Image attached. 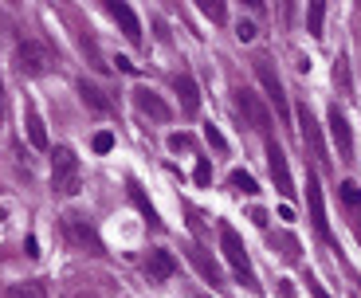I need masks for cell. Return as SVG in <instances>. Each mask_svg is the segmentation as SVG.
Segmentation results:
<instances>
[{
    "instance_id": "6da1fadb",
    "label": "cell",
    "mask_w": 361,
    "mask_h": 298,
    "mask_svg": "<svg viewBox=\"0 0 361 298\" xmlns=\"http://www.w3.org/2000/svg\"><path fill=\"white\" fill-rule=\"evenodd\" d=\"M82 189V165L75 157V149L59 145L51 154V192L55 197H75Z\"/></svg>"
},
{
    "instance_id": "7a4b0ae2",
    "label": "cell",
    "mask_w": 361,
    "mask_h": 298,
    "mask_svg": "<svg viewBox=\"0 0 361 298\" xmlns=\"http://www.w3.org/2000/svg\"><path fill=\"white\" fill-rule=\"evenodd\" d=\"M220 247H224V259L235 271V279L244 283L247 290H259L255 271H252V259H247V247H244V240H240V232H235L232 224H220Z\"/></svg>"
},
{
    "instance_id": "3957f363",
    "label": "cell",
    "mask_w": 361,
    "mask_h": 298,
    "mask_svg": "<svg viewBox=\"0 0 361 298\" xmlns=\"http://www.w3.org/2000/svg\"><path fill=\"white\" fill-rule=\"evenodd\" d=\"M51 63H55V55L39 39H20L16 44V71L20 75H47Z\"/></svg>"
},
{
    "instance_id": "277c9868",
    "label": "cell",
    "mask_w": 361,
    "mask_h": 298,
    "mask_svg": "<svg viewBox=\"0 0 361 298\" xmlns=\"http://www.w3.org/2000/svg\"><path fill=\"white\" fill-rule=\"evenodd\" d=\"M252 67H255V79H259V82H263V91H267L271 106L279 110V118H290L287 94H283V79H279V71L271 67V59H267V55H255V59H252Z\"/></svg>"
},
{
    "instance_id": "5b68a950",
    "label": "cell",
    "mask_w": 361,
    "mask_h": 298,
    "mask_svg": "<svg viewBox=\"0 0 361 298\" xmlns=\"http://www.w3.org/2000/svg\"><path fill=\"white\" fill-rule=\"evenodd\" d=\"M63 235H67V244L75 247V252H82V255H102V240H99V232L87 224L82 216H63Z\"/></svg>"
},
{
    "instance_id": "8992f818",
    "label": "cell",
    "mask_w": 361,
    "mask_h": 298,
    "mask_svg": "<svg viewBox=\"0 0 361 298\" xmlns=\"http://www.w3.org/2000/svg\"><path fill=\"white\" fill-rule=\"evenodd\" d=\"M326 122H330V137H334L338 157H342V161H353V130H350V122H345V114L338 106H330L326 110Z\"/></svg>"
},
{
    "instance_id": "52a82bcc",
    "label": "cell",
    "mask_w": 361,
    "mask_h": 298,
    "mask_svg": "<svg viewBox=\"0 0 361 298\" xmlns=\"http://www.w3.org/2000/svg\"><path fill=\"white\" fill-rule=\"evenodd\" d=\"M298 126H302V142H307L310 157H314L318 165H326V161H330V157H326V142H322V130H318L314 114H310V110H307V102L298 106Z\"/></svg>"
},
{
    "instance_id": "ba28073f",
    "label": "cell",
    "mask_w": 361,
    "mask_h": 298,
    "mask_svg": "<svg viewBox=\"0 0 361 298\" xmlns=\"http://www.w3.org/2000/svg\"><path fill=\"white\" fill-rule=\"evenodd\" d=\"M267 169H271V181L283 197H295V185H290V165H287V154H283L279 145L267 137Z\"/></svg>"
},
{
    "instance_id": "9c48e42d",
    "label": "cell",
    "mask_w": 361,
    "mask_h": 298,
    "mask_svg": "<svg viewBox=\"0 0 361 298\" xmlns=\"http://www.w3.org/2000/svg\"><path fill=\"white\" fill-rule=\"evenodd\" d=\"M235 106L244 110L247 122H252V126L259 130V134H267V130H271V114H267V106H263V102L255 99L252 91H247V87H235Z\"/></svg>"
},
{
    "instance_id": "30bf717a",
    "label": "cell",
    "mask_w": 361,
    "mask_h": 298,
    "mask_svg": "<svg viewBox=\"0 0 361 298\" xmlns=\"http://www.w3.org/2000/svg\"><path fill=\"white\" fill-rule=\"evenodd\" d=\"M307 204H310V224L322 240H330V224H326V204H322V189H318V177L307 173Z\"/></svg>"
},
{
    "instance_id": "8fae6325",
    "label": "cell",
    "mask_w": 361,
    "mask_h": 298,
    "mask_svg": "<svg viewBox=\"0 0 361 298\" xmlns=\"http://www.w3.org/2000/svg\"><path fill=\"white\" fill-rule=\"evenodd\" d=\"M134 106H137V114L154 118V122H169V118H173V106L157 99L149 87H137V91H134Z\"/></svg>"
},
{
    "instance_id": "7c38bea8",
    "label": "cell",
    "mask_w": 361,
    "mask_h": 298,
    "mask_svg": "<svg viewBox=\"0 0 361 298\" xmlns=\"http://www.w3.org/2000/svg\"><path fill=\"white\" fill-rule=\"evenodd\" d=\"M106 12L118 20V27L126 32L130 44H142V24H137V16H134V8H130V4H122V0H106Z\"/></svg>"
},
{
    "instance_id": "4fadbf2b",
    "label": "cell",
    "mask_w": 361,
    "mask_h": 298,
    "mask_svg": "<svg viewBox=\"0 0 361 298\" xmlns=\"http://www.w3.org/2000/svg\"><path fill=\"white\" fill-rule=\"evenodd\" d=\"M173 271H177V259H173L165 247H154L149 259H145V279H149V283H165V279H173Z\"/></svg>"
},
{
    "instance_id": "5bb4252c",
    "label": "cell",
    "mask_w": 361,
    "mask_h": 298,
    "mask_svg": "<svg viewBox=\"0 0 361 298\" xmlns=\"http://www.w3.org/2000/svg\"><path fill=\"white\" fill-rule=\"evenodd\" d=\"M24 130H27L32 149H47V126H44V118H39V110H36V102H32V99L24 102Z\"/></svg>"
},
{
    "instance_id": "9a60e30c",
    "label": "cell",
    "mask_w": 361,
    "mask_h": 298,
    "mask_svg": "<svg viewBox=\"0 0 361 298\" xmlns=\"http://www.w3.org/2000/svg\"><path fill=\"white\" fill-rule=\"evenodd\" d=\"M79 99L87 102V106L94 110V114H114V99H110V94L102 91V87H94V82H87V79L79 82Z\"/></svg>"
},
{
    "instance_id": "2e32d148",
    "label": "cell",
    "mask_w": 361,
    "mask_h": 298,
    "mask_svg": "<svg viewBox=\"0 0 361 298\" xmlns=\"http://www.w3.org/2000/svg\"><path fill=\"white\" fill-rule=\"evenodd\" d=\"M173 91L180 94V110L189 118L200 110V91H197V82H192V75H177V79H173Z\"/></svg>"
},
{
    "instance_id": "e0dca14e",
    "label": "cell",
    "mask_w": 361,
    "mask_h": 298,
    "mask_svg": "<svg viewBox=\"0 0 361 298\" xmlns=\"http://www.w3.org/2000/svg\"><path fill=\"white\" fill-rule=\"evenodd\" d=\"M338 197H342L345 212H350L353 228H357V235H361V189L353 181H342V185H338Z\"/></svg>"
},
{
    "instance_id": "ac0fdd59",
    "label": "cell",
    "mask_w": 361,
    "mask_h": 298,
    "mask_svg": "<svg viewBox=\"0 0 361 298\" xmlns=\"http://www.w3.org/2000/svg\"><path fill=\"white\" fill-rule=\"evenodd\" d=\"M189 259L197 263V271L204 275V279L212 283V287H224V275H220V267H216V263H212V259H208V255L200 252V247H189Z\"/></svg>"
},
{
    "instance_id": "d6986e66",
    "label": "cell",
    "mask_w": 361,
    "mask_h": 298,
    "mask_svg": "<svg viewBox=\"0 0 361 298\" xmlns=\"http://www.w3.org/2000/svg\"><path fill=\"white\" fill-rule=\"evenodd\" d=\"M0 298H47V294H44V283H8L0 290Z\"/></svg>"
},
{
    "instance_id": "ffe728a7",
    "label": "cell",
    "mask_w": 361,
    "mask_h": 298,
    "mask_svg": "<svg viewBox=\"0 0 361 298\" xmlns=\"http://www.w3.org/2000/svg\"><path fill=\"white\" fill-rule=\"evenodd\" d=\"M334 87H338V94L353 99V75H350V63H345L342 55L334 59Z\"/></svg>"
},
{
    "instance_id": "44dd1931",
    "label": "cell",
    "mask_w": 361,
    "mask_h": 298,
    "mask_svg": "<svg viewBox=\"0 0 361 298\" xmlns=\"http://www.w3.org/2000/svg\"><path fill=\"white\" fill-rule=\"evenodd\" d=\"M228 185H232L235 192H244V197H255V192H259V185H255V177H252V173H244V169H232V177H228Z\"/></svg>"
},
{
    "instance_id": "7402d4cb",
    "label": "cell",
    "mask_w": 361,
    "mask_h": 298,
    "mask_svg": "<svg viewBox=\"0 0 361 298\" xmlns=\"http://www.w3.org/2000/svg\"><path fill=\"white\" fill-rule=\"evenodd\" d=\"M197 8L204 12V16L212 20V24H224V20H228V8L220 4V0H197Z\"/></svg>"
},
{
    "instance_id": "603a6c76",
    "label": "cell",
    "mask_w": 361,
    "mask_h": 298,
    "mask_svg": "<svg viewBox=\"0 0 361 298\" xmlns=\"http://www.w3.org/2000/svg\"><path fill=\"white\" fill-rule=\"evenodd\" d=\"M322 20H326V4L322 0H314L307 8V24H310V36H322Z\"/></svg>"
},
{
    "instance_id": "cb8c5ba5",
    "label": "cell",
    "mask_w": 361,
    "mask_h": 298,
    "mask_svg": "<svg viewBox=\"0 0 361 298\" xmlns=\"http://www.w3.org/2000/svg\"><path fill=\"white\" fill-rule=\"evenodd\" d=\"M130 197H134V204L142 208V216L149 220V224H157V212H154V204H149V200L142 197V189H137V181H130Z\"/></svg>"
},
{
    "instance_id": "d4e9b609",
    "label": "cell",
    "mask_w": 361,
    "mask_h": 298,
    "mask_svg": "<svg viewBox=\"0 0 361 298\" xmlns=\"http://www.w3.org/2000/svg\"><path fill=\"white\" fill-rule=\"evenodd\" d=\"M110 149H114V134H106V130L94 134V154H110Z\"/></svg>"
},
{
    "instance_id": "484cf974",
    "label": "cell",
    "mask_w": 361,
    "mask_h": 298,
    "mask_svg": "<svg viewBox=\"0 0 361 298\" xmlns=\"http://www.w3.org/2000/svg\"><path fill=\"white\" fill-rule=\"evenodd\" d=\"M192 177H197V185L212 181V165H208V157H200V161H197V173H192Z\"/></svg>"
},
{
    "instance_id": "4316f807",
    "label": "cell",
    "mask_w": 361,
    "mask_h": 298,
    "mask_svg": "<svg viewBox=\"0 0 361 298\" xmlns=\"http://www.w3.org/2000/svg\"><path fill=\"white\" fill-rule=\"evenodd\" d=\"M235 36L244 39V44H252V39H255V24H252V20H240V24H235Z\"/></svg>"
},
{
    "instance_id": "83f0119b",
    "label": "cell",
    "mask_w": 361,
    "mask_h": 298,
    "mask_svg": "<svg viewBox=\"0 0 361 298\" xmlns=\"http://www.w3.org/2000/svg\"><path fill=\"white\" fill-rule=\"evenodd\" d=\"M169 149H173V154H180V149H192V137H189V134H173V137H169Z\"/></svg>"
},
{
    "instance_id": "f1b7e54d",
    "label": "cell",
    "mask_w": 361,
    "mask_h": 298,
    "mask_svg": "<svg viewBox=\"0 0 361 298\" xmlns=\"http://www.w3.org/2000/svg\"><path fill=\"white\" fill-rule=\"evenodd\" d=\"M204 137H208V142H212V145H216V149H228V142H224V134H220V130H216V126H204Z\"/></svg>"
},
{
    "instance_id": "f546056e",
    "label": "cell",
    "mask_w": 361,
    "mask_h": 298,
    "mask_svg": "<svg viewBox=\"0 0 361 298\" xmlns=\"http://www.w3.org/2000/svg\"><path fill=\"white\" fill-rule=\"evenodd\" d=\"M8 122V94H4V82H0V130Z\"/></svg>"
},
{
    "instance_id": "4dcf8cb0",
    "label": "cell",
    "mask_w": 361,
    "mask_h": 298,
    "mask_svg": "<svg viewBox=\"0 0 361 298\" xmlns=\"http://www.w3.org/2000/svg\"><path fill=\"white\" fill-rule=\"evenodd\" d=\"M307 287H310V294H314V298H330V294H326V290H322V287H318V283H314V279H307Z\"/></svg>"
},
{
    "instance_id": "1f68e13d",
    "label": "cell",
    "mask_w": 361,
    "mask_h": 298,
    "mask_svg": "<svg viewBox=\"0 0 361 298\" xmlns=\"http://www.w3.org/2000/svg\"><path fill=\"white\" fill-rule=\"evenodd\" d=\"M252 220H255L259 228H267V212H263V208H255V212H252Z\"/></svg>"
},
{
    "instance_id": "d6a6232c",
    "label": "cell",
    "mask_w": 361,
    "mask_h": 298,
    "mask_svg": "<svg viewBox=\"0 0 361 298\" xmlns=\"http://www.w3.org/2000/svg\"><path fill=\"white\" fill-rule=\"evenodd\" d=\"M71 298H94V294H90V290H87V294H71Z\"/></svg>"
}]
</instances>
